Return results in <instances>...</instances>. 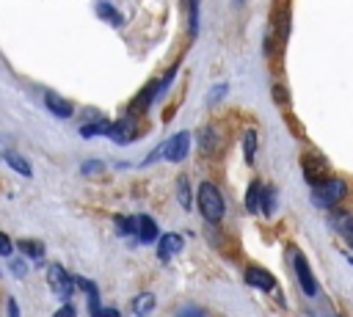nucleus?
Segmentation results:
<instances>
[{
  "label": "nucleus",
  "mask_w": 353,
  "mask_h": 317,
  "mask_svg": "<svg viewBox=\"0 0 353 317\" xmlns=\"http://www.w3.org/2000/svg\"><path fill=\"white\" fill-rule=\"evenodd\" d=\"M154 102H157V80L146 83V85L138 91V96H135L132 105H130V113H132V116H141V113H146Z\"/></svg>",
  "instance_id": "423d86ee"
},
{
  "label": "nucleus",
  "mask_w": 353,
  "mask_h": 317,
  "mask_svg": "<svg viewBox=\"0 0 353 317\" xmlns=\"http://www.w3.org/2000/svg\"><path fill=\"white\" fill-rule=\"evenodd\" d=\"M182 245H185V240H182L176 232L160 234V240H157V256H160L163 262H168L171 256H176V254L182 251Z\"/></svg>",
  "instance_id": "6e6552de"
},
{
  "label": "nucleus",
  "mask_w": 353,
  "mask_h": 317,
  "mask_svg": "<svg viewBox=\"0 0 353 317\" xmlns=\"http://www.w3.org/2000/svg\"><path fill=\"white\" fill-rule=\"evenodd\" d=\"M52 317H74V306L66 300V303H63V306H61V309H58Z\"/></svg>",
  "instance_id": "72a5a7b5"
},
{
  "label": "nucleus",
  "mask_w": 353,
  "mask_h": 317,
  "mask_svg": "<svg viewBox=\"0 0 353 317\" xmlns=\"http://www.w3.org/2000/svg\"><path fill=\"white\" fill-rule=\"evenodd\" d=\"M345 196H347V185L336 176H328V179H323L320 185L312 187V204L317 209H334Z\"/></svg>",
  "instance_id": "f257e3e1"
},
{
  "label": "nucleus",
  "mask_w": 353,
  "mask_h": 317,
  "mask_svg": "<svg viewBox=\"0 0 353 317\" xmlns=\"http://www.w3.org/2000/svg\"><path fill=\"white\" fill-rule=\"evenodd\" d=\"M347 262H350V265H353V256H347Z\"/></svg>",
  "instance_id": "c9c22d12"
},
{
  "label": "nucleus",
  "mask_w": 353,
  "mask_h": 317,
  "mask_svg": "<svg viewBox=\"0 0 353 317\" xmlns=\"http://www.w3.org/2000/svg\"><path fill=\"white\" fill-rule=\"evenodd\" d=\"M138 240L152 245L154 240H160V232H157V223L149 218V215H138Z\"/></svg>",
  "instance_id": "4468645a"
},
{
  "label": "nucleus",
  "mask_w": 353,
  "mask_h": 317,
  "mask_svg": "<svg viewBox=\"0 0 353 317\" xmlns=\"http://www.w3.org/2000/svg\"><path fill=\"white\" fill-rule=\"evenodd\" d=\"M273 209H276V187L265 185V187H262V201H259V212L270 218V215H273Z\"/></svg>",
  "instance_id": "4be33fe9"
},
{
  "label": "nucleus",
  "mask_w": 353,
  "mask_h": 317,
  "mask_svg": "<svg viewBox=\"0 0 353 317\" xmlns=\"http://www.w3.org/2000/svg\"><path fill=\"white\" fill-rule=\"evenodd\" d=\"M44 105H47V110H50L52 116H58V119H69V116L74 113L72 102L63 99V96L55 94V91H44Z\"/></svg>",
  "instance_id": "1a4fd4ad"
},
{
  "label": "nucleus",
  "mask_w": 353,
  "mask_h": 317,
  "mask_svg": "<svg viewBox=\"0 0 353 317\" xmlns=\"http://www.w3.org/2000/svg\"><path fill=\"white\" fill-rule=\"evenodd\" d=\"M331 223H334V229L345 237V243L353 248V215H350V212H334V215H331Z\"/></svg>",
  "instance_id": "ddd939ff"
},
{
  "label": "nucleus",
  "mask_w": 353,
  "mask_h": 317,
  "mask_svg": "<svg viewBox=\"0 0 353 317\" xmlns=\"http://www.w3.org/2000/svg\"><path fill=\"white\" fill-rule=\"evenodd\" d=\"M262 182L259 179H254L251 185H248V190H245V209L251 212V215H256L259 212V201H262Z\"/></svg>",
  "instance_id": "6ab92c4d"
},
{
  "label": "nucleus",
  "mask_w": 353,
  "mask_h": 317,
  "mask_svg": "<svg viewBox=\"0 0 353 317\" xmlns=\"http://www.w3.org/2000/svg\"><path fill=\"white\" fill-rule=\"evenodd\" d=\"M99 317H121V314H119V309H102Z\"/></svg>",
  "instance_id": "f704fd0d"
},
{
  "label": "nucleus",
  "mask_w": 353,
  "mask_h": 317,
  "mask_svg": "<svg viewBox=\"0 0 353 317\" xmlns=\"http://www.w3.org/2000/svg\"><path fill=\"white\" fill-rule=\"evenodd\" d=\"M292 270H295V276H298L301 289H303L309 298H314V295H317L314 273H312V267H309V262L303 259V254H301V251H292Z\"/></svg>",
  "instance_id": "39448f33"
},
{
  "label": "nucleus",
  "mask_w": 353,
  "mask_h": 317,
  "mask_svg": "<svg viewBox=\"0 0 353 317\" xmlns=\"http://www.w3.org/2000/svg\"><path fill=\"white\" fill-rule=\"evenodd\" d=\"M6 317H19V306H17V300H14V298H8V300H6Z\"/></svg>",
  "instance_id": "473e14b6"
},
{
  "label": "nucleus",
  "mask_w": 353,
  "mask_h": 317,
  "mask_svg": "<svg viewBox=\"0 0 353 317\" xmlns=\"http://www.w3.org/2000/svg\"><path fill=\"white\" fill-rule=\"evenodd\" d=\"M3 160L17 171V174H22V176H33V168H30V163L19 154V152H14V149H6L3 152Z\"/></svg>",
  "instance_id": "f3484780"
},
{
  "label": "nucleus",
  "mask_w": 353,
  "mask_h": 317,
  "mask_svg": "<svg viewBox=\"0 0 353 317\" xmlns=\"http://www.w3.org/2000/svg\"><path fill=\"white\" fill-rule=\"evenodd\" d=\"M176 201H179L182 209H190L193 207V193H190V182H188L185 174L176 179Z\"/></svg>",
  "instance_id": "aec40b11"
},
{
  "label": "nucleus",
  "mask_w": 353,
  "mask_h": 317,
  "mask_svg": "<svg viewBox=\"0 0 353 317\" xmlns=\"http://www.w3.org/2000/svg\"><path fill=\"white\" fill-rule=\"evenodd\" d=\"M245 284H248V287H256V289H262V292L276 289V278H273L268 270H262V267H245Z\"/></svg>",
  "instance_id": "9d476101"
},
{
  "label": "nucleus",
  "mask_w": 353,
  "mask_h": 317,
  "mask_svg": "<svg viewBox=\"0 0 353 317\" xmlns=\"http://www.w3.org/2000/svg\"><path fill=\"white\" fill-rule=\"evenodd\" d=\"M11 251H14V245H11L8 234H6V232H0V256H11Z\"/></svg>",
  "instance_id": "c756f323"
},
{
  "label": "nucleus",
  "mask_w": 353,
  "mask_h": 317,
  "mask_svg": "<svg viewBox=\"0 0 353 317\" xmlns=\"http://www.w3.org/2000/svg\"><path fill=\"white\" fill-rule=\"evenodd\" d=\"M226 91H229V85H226V83H218V85L207 94V105H218V102L226 96Z\"/></svg>",
  "instance_id": "bb28decb"
},
{
  "label": "nucleus",
  "mask_w": 353,
  "mask_h": 317,
  "mask_svg": "<svg viewBox=\"0 0 353 317\" xmlns=\"http://www.w3.org/2000/svg\"><path fill=\"white\" fill-rule=\"evenodd\" d=\"M47 281H50V289L58 295V298H63V300H69L72 298V292H74V276H69L61 265H50V270H47Z\"/></svg>",
  "instance_id": "7ed1b4c3"
},
{
  "label": "nucleus",
  "mask_w": 353,
  "mask_h": 317,
  "mask_svg": "<svg viewBox=\"0 0 353 317\" xmlns=\"http://www.w3.org/2000/svg\"><path fill=\"white\" fill-rule=\"evenodd\" d=\"M116 229H119V234L121 237H138V215L132 218V215H116Z\"/></svg>",
  "instance_id": "412c9836"
},
{
  "label": "nucleus",
  "mask_w": 353,
  "mask_h": 317,
  "mask_svg": "<svg viewBox=\"0 0 353 317\" xmlns=\"http://www.w3.org/2000/svg\"><path fill=\"white\" fill-rule=\"evenodd\" d=\"M19 251L28 254L30 259H41L44 256V245L36 243V240H19Z\"/></svg>",
  "instance_id": "393cba45"
},
{
  "label": "nucleus",
  "mask_w": 353,
  "mask_h": 317,
  "mask_svg": "<svg viewBox=\"0 0 353 317\" xmlns=\"http://www.w3.org/2000/svg\"><path fill=\"white\" fill-rule=\"evenodd\" d=\"M188 8V33L196 36L199 33V0H185Z\"/></svg>",
  "instance_id": "5701e85b"
},
{
  "label": "nucleus",
  "mask_w": 353,
  "mask_h": 317,
  "mask_svg": "<svg viewBox=\"0 0 353 317\" xmlns=\"http://www.w3.org/2000/svg\"><path fill=\"white\" fill-rule=\"evenodd\" d=\"M196 196H199V212L204 215V221L207 223H218L223 218V212H226V204H223L221 190L212 182H201Z\"/></svg>",
  "instance_id": "f03ea898"
},
{
  "label": "nucleus",
  "mask_w": 353,
  "mask_h": 317,
  "mask_svg": "<svg viewBox=\"0 0 353 317\" xmlns=\"http://www.w3.org/2000/svg\"><path fill=\"white\" fill-rule=\"evenodd\" d=\"M11 273H14L17 278H22V276L28 273V267H25V262H19V259H11Z\"/></svg>",
  "instance_id": "2f4dec72"
},
{
  "label": "nucleus",
  "mask_w": 353,
  "mask_h": 317,
  "mask_svg": "<svg viewBox=\"0 0 353 317\" xmlns=\"http://www.w3.org/2000/svg\"><path fill=\"white\" fill-rule=\"evenodd\" d=\"M80 168H83V174H97V171L105 168V163H102V160H85Z\"/></svg>",
  "instance_id": "c85d7f7f"
},
{
  "label": "nucleus",
  "mask_w": 353,
  "mask_h": 317,
  "mask_svg": "<svg viewBox=\"0 0 353 317\" xmlns=\"http://www.w3.org/2000/svg\"><path fill=\"white\" fill-rule=\"evenodd\" d=\"M97 17H99L102 22H108V25H113V28H121V25H124L121 11H119L116 6H110V3H105V0L97 3Z\"/></svg>",
  "instance_id": "2eb2a0df"
},
{
  "label": "nucleus",
  "mask_w": 353,
  "mask_h": 317,
  "mask_svg": "<svg viewBox=\"0 0 353 317\" xmlns=\"http://www.w3.org/2000/svg\"><path fill=\"white\" fill-rule=\"evenodd\" d=\"M135 138V116H124L119 121H113V132H110V141L116 143H130Z\"/></svg>",
  "instance_id": "9b49d317"
},
{
  "label": "nucleus",
  "mask_w": 353,
  "mask_h": 317,
  "mask_svg": "<svg viewBox=\"0 0 353 317\" xmlns=\"http://www.w3.org/2000/svg\"><path fill=\"white\" fill-rule=\"evenodd\" d=\"M221 132H218V127L215 124H207V127H201V132H199V149L204 152V154H215L218 149H221Z\"/></svg>",
  "instance_id": "f8f14e48"
},
{
  "label": "nucleus",
  "mask_w": 353,
  "mask_h": 317,
  "mask_svg": "<svg viewBox=\"0 0 353 317\" xmlns=\"http://www.w3.org/2000/svg\"><path fill=\"white\" fill-rule=\"evenodd\" d=\"M154 303H157L154 292H138V295L132 298L130 309H132V314H135V317H146V314L154 309Z\"/></svg>",
  "instance_id": "dca6fc26"
},
{
  "label": "nucleus",
  "mask_w": 353,
  "mask_h": 317,
  "mask_svg": "<svg viewBox=\"0 0 353 317\" xmlns=\"http://www.w3.org/2000/svg\"><path fill=\"white\" fill-rule=\"evenodd\" d=\"M188 149H190V132H176V135H171L165 143H163V157L168 160V163H182L185 157H188Z\"/></svg>",
  "instance_id": "20e7f679"
},
{
  "label": "nucleus",
  "mask_w": 353,
  "mask_h": 317,
  "mask_svg": "<svg viewBox=\"0 0 353 317\" xmlns=\"http://www.w3.org/2000/svg\"><path fill=\"white\" fill-rule=\"evenodd\" d=\"M176 69H179V63H174V66H171V69H168V72H165V74H163V77L157 80V99H160V96H163V94L168 91V85H171V80L176 77Z\"/></svg>",
  "instance_id": "a878e982"
},
{
  "label": "nucleus",
  "mask_w": 353,
  "mask_h": 317,
  "mask_svg": "<svg viewBox=\"0 0 353 317\" xmlns=\"http://www.w3.org/2000/svg\"><path fill=\"white\" fill-rule=\"evenodd\" d=\"M273 99H276L279 105H287V102H290V99H287V91H284V85H281V83H276V85H273Z\"/></svg>",
  "instance_id": "7c9ffc66"
},
{
  "label": "nucleus",
  "mask_w": 353,
  "mask_h": 317,
  "mask_svg": "<svg viewBox=\"0 0 353 317\" xmlns=\"http://www.w3.org/2000/svg\"><path fill=\"white\" fill-rule=\"evenodd\" d=\"M110 132H113V121H88V124L80 127V135L83 138H97V135L110 138Z\"/></svg>",
  "instance_id": "a211bd4d"
},
{
  "label": "nucleus",
  "mask_w": 353,
  "mask_h": 317,
  "mask_svg": "<svg viewBox=\"0 0 353 317\" xmlns=\"http://www.w3.org/2000/svg\"><path fill=\"white\" fill-rule=\"evenodd\" d=\"M243 154H245V163L251 165L254 154H256V132L254 130H245V135H243Z\"/></svg>",
  "instance_id": "b1692460"
},
{
  "label": "nucleus",
  "mask_w": 353,
  "mask_h": 317,
  "mask_svg": "<svg viewBox=\"0 0 353 317\" xmlns=\"http://www.w3.org/2000/svg\"><path fill=\"white\" fill-rule=\"evenodd\" d=\"M303 179L314 187V185H320L323 179H328V174H325V163L320 160V157H314V154H306L303 157Z\"/></svg>",
  "instance_id": "0eeeda50"
},
{
  "label": "nucleus",
  "mask_w": 353,
  "mask_h": 317,
  "mask_svg": "<svg viewBox=\"0 0 353 317\" xmlns=\"http://www.w3.org/2000/svg\"><path fill=\"white\" fill-rule=\"evenodd\" d=\"M174 317H207V314H204V309H199V306H193V303H185V306L176 309Z\"/></svg>",
  "instance_id": "cd10ccee"
}]
</instances>
